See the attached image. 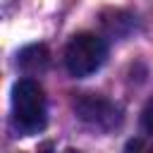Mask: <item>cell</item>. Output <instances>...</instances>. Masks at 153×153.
Listing matches in <instances>:
<instances>
[{
    "label": "cell",
    "mask_w": 153,
    "mask_h": 153,
    "mask_svg": "<svg viewBox=\"0 0 153 153\" xmlns=\"http://www.w3.org/2000/svg\"><path fill=\"white\" fill-rule=\"evenodd\" d=\"M12 122L24 136L45 127V96L38 81L19 79L12 88Z\"/></svg>",
    "instance_id": "1"
},
{
    "label": "cell",
    "mask_w": 153,
    "mask_h": 153,
    "mask_svg": "<svg viewBox=\"0 0 153 153\" xmlns=\"http://www.w3.org/2000/svg\"><path fill=\"white\" fill-rule=\"evenodd\" d=\"M105 57H108L105 41L96 33H88V31L72 36V41L65 48V67L76 79L88 76L96 69H100Z\"/></svg>",
    "instance_id": "2"
},
{
    "label": "cell",
    "mask_w": 153,
    "mask_h": 153,
    "mask_svg": "<svg viewBox=\"0 0 153 153\" xmlns=\"http://www.w3.org/2000/svg\"><path fill=\"white\" fill-rule=\"evenodd\" d=\"M74 112L84 124H88L98 131H110L122 122L120 108L112 100H108L103 96H93V93H81L74 100Z\"/></svg>",
    "instance_id": "3"
},
{
    "label": "cell",
    "mask_w": 153,
    "mask_h": 153,
    "mask_svg": "<svg viewBox=\"0 0 153 153\" xmlns=\"http://www.w3.org/2000/svg\"><path fill=\"white\" fill-rule=\"evenodd\" d=\"M19 67L26 72V74H38V72H43L45 67H48V62H50V53H48V48L43 45V43H38V45H29V48H24L22 53H19Z\"/></svg>",
    "instance_id": "4"
},
{
    "label": "cell",
    "mask_w": 153,
    "mask_h": 153,
    "mask_svg": "<svg viewBox=\"0 0 153 153\" xmlns=\"http://www.w3.org/2000/svg\"><path fill=\"white\" fill-rule=\"evenodd\" d=\"M141 124H143V129L153 136V98L146 103V108H143V112H141Z\"/></svg>",
    "instance_id": "5"
},
{
    "label": "cell",
    "mask_w": 153,
    "mask_h": 153,
    "mask_svg": "<svg viewBox=\"0 0 153 153\" xmlns=\"http://www.w3.org/2000/svg\"><path fill=\"white\" fill-rule=\"evenodd\" d=\"M124 153H151V148L146 146V141H141V139H131V141L124 146Z\"/></svg>",
    "instance_id": "6"
},
{
    "label": "cell",
    "mask_w": 153,
    "mask_h": 153,
    "mask_svg": "<svg viewBox=\"0 0 153 153\" xmlns=\"http://www.w3.org/2000/svg\"><path fill=\"white\" fill-rule=\"evenodd\" d=\"M65 153H79V151H74V148H69V151H65Z\"/></svg>",
    "instance_id": "7"
}]
</instances>
